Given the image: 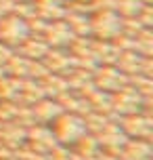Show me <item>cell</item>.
I'll return each instance as SVG.
<instances>
[{
	"label": "cell",
	"mask_w": 153,
	"mask_h": 160,
	"mask_svg": "<svg viewBox=\"0 0 153 160\" xmlns=\"http://www.w3.org/2000/svg\"><path fill=\"white\" fill-rule=\"evenodd\" d=\"M0 36L4 40H8V42H17V40L21 42L27 36V25L19 17H7L0 23Z\"/></svg>",
	"instance_id": "6da1fadb"
},
{
	"label": "cell",
	"mask_w": 153,
	"mask_h": 160,
	"mask_svg": "<svg viewBox=\"0 0 153 160\" xmlns=\"http://www.w3.org/2000/svg\"><path fill=\"white\" fill-rule=\"evenodd\" d=\"M19 2H23V0H19Z\"/></svg>",
	"instance_id": "7a4b0ae2"
}]
</instances>
